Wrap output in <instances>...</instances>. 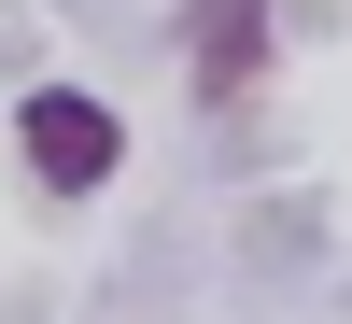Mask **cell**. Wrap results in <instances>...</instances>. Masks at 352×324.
<instances>
[{
    "label": "cell",
    "instance_id": "6da1fadb",
    "mask_svg": "<svg viewBox=\"0 0 352 324\" xmlns=\"http://www.w3.org/2000/svg\"><path fill=\"white\" fill-rule=\"evenodd\" d=\"M14 141H28V184H43V197H99L113 169H127V127H113L85 85H28V99H14Z\"/></svg>",
    "mask_w": 352,
    "mask_h": 324
},
{
    "label": "cell",
    "instance_id": "7a4b0ae2",
    "mask_svg": "<svg viewBox=\"0 0 352 324\" xmlns=\"http://www.w3.org/2000/svg\"><path fill=\"white\" fill-rule=\"evenodd\" d=\"M254 71H268V0H197L184 14V85L197 99H254Z\"/></svg>",
    "mask_w": 352,
    "mask_h": 324
}]
</instances>
